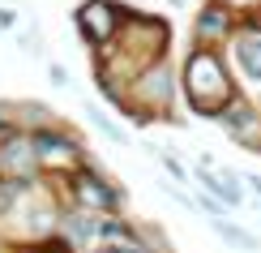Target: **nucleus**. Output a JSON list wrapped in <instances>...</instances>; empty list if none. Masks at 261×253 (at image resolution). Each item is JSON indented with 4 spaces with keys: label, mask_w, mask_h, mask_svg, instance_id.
<instances>
[{
    "label": "nucleus",
    "mask_w": 261,
    "mask_h": 253,
    "mask_svg": "<svg viewBox=\"0 0 261 253\" xmlns=\"http://www.w3.org/2000/svg\"><path fill=\"white\" fill-rule=\"evenodd\" d=\"M184 90H189V103L201 116H219L231 107V82H227L223 60L214 52H193L189 56V64H184Z\"/></svg>",
    "instance_id": "nucleus-1"
},
{
    "label": "nucleus",
    "mask_w": 261,
    "mask_h": 253,
    "mask_svg": "<svg viewBox=\"0 0 261 253\" xmlns=\"http://www.w3.org/2000/svg\"><path fill=\"white\" fill-rule=\"evenodd\" d=\"M39 168H43V163H39L35 137L9 133L5 142H0V180H9V185H30Z\"/></svg>",
    "instance_id": "nucleus-2"
},
{
    "label": "nucleus",
    "mask_w": 261,
    "mask_h": 253,
    "mask_svg": "<svg viewBox=\"0 0 261 253\" xmlns=\"http://www.w3.org/2000/svg\"><path fill=\"white\" fill-rule=\"evenodd\" d=\"M69 189H73V202H77V211L94 215V219L116 215V206H120V193H116V189L103 180L99 172H90V168H82L77 176H73V180H69Z\"/></svg>",
    "instance_id": "nucleus-3"
},
{
    "label": "nucleus",
    "mask_w": 261,
    "mask_h": 253,
    "mask_svg": "<svg viewBox=\"0 0 261 253\" xmlns=\"http://www.w3.org/2000/svg\"><path fill=\"white\" fill-rule=\"evenodd\" d=\"M116 9L107 5V0H86V5L77 9V26H82V35L86 39H94V43H107L112 39V30H116Z\"/></svg>",
    "instance_id": "nucleus-4"
},
{
    "label": "nucleus",
    "mask_w": 261,
    "mask_h": 253,
    "mask_svg": "<svg viewBox=\"0 0 261 253\" xmlns=\"http://www.w3.org/2000/svg\"><path fill=\"white\" fill-rule=\"evenodd\" d=\"M133 95L150 107V112L167 107V103H171V78H167V69H163V64H150V69L141 73V82L133 86Z\"/></svg>",
    "instance_id": "nucleus-5"
},
{
    "label": "nucleus",
    "mask_w": 261,
    "mask_h": 253,
    "mask_svg": "<svg viewBox=\"0 0 261 253\" xmlns=\"http://www.w3.org/2000/svg\"><path fill=\"white\" fill-rule=\"evenodd\" d=\"M35 150H39V163H64V159H73V150H77V146H73L69 137L43 129V133H35Z\"/></svg>",
    "instance_id": "nucleus-6"
},
{
    "label": "nucleus",
    "mask_w": 261,
    "mask_h": 253,
    "mask_svg": "<svg viewBox=\"0 0 261 253\" xmlns=\"http://www.w3.org/2000/svg\"><path fill=\"white\" fill-rule=\"evenodd\" d=\"M227 30H231V13L223 5H205L201 17H197V39H219Z\"/></svg>",
    "instance_id": "nucleus-7"
},
{
    "label": "nucleus",
    "mask_w": 261,
    "mask_h": 253,
    "mask_svg": "<svg viewBox=\"0 0 261 253\" xmlns=\"http://www.w3.org/2000/svg\"><path fill=\"white\" fill-rule=\"evenodd\" d=\"M197 185H205V189H210L214 197H219V202H227V206H240V189H236L231 180H223V176H214V172H197Z\"/></svg>",
    "instance_id": "nucleus-8"
},
{
    "label": "nucleus",
    "mask_w": 261,
    "mask_h": 253,
    "mask_svg": "<svg viewBox=\"0 0 261 253\" xmlns=\"http://www.w3.org/2000/svg\"><path fill=\"white\" fill-rule=\"evenodd\" d=\"M214 232H219L223 240H231V245H240V249H248V253L257 249V236H248L244 227H236V223H227V219H214Z\"/></svg>",
    "instance_id": "nucleus-9"
},
{
    "label": "nucleus",
    "mask_w": 261,
    "mask_h": 253,
    "mask_svg": "<svg viewBox=\"0 0 261 253\" xmlns=\"http://www.w3.org/2000/svg\"><path fill=\"white\" fill-rule=\"evenodd\" d=\"M236 56H240V64H244L248 78H261V43H257V39H244Z\"/></svg>",
    "instance_id": "nucleus-10"
},
{
    "label": "nucleus",
    "mask_w": 261,
    "mask_h": 253,
    "mask_svg": "<svg viewBox=\"0 0 261 253\" xmlns=\"http://www.w3.org/2000/svg\"><path fill=\"white\" fill-rule=\"evenodd\" d=\"M248 185H253V189L261 193V176H248Z\"/></svg>",
    "instance_id": "nucleus-11"
},
{
    "label": "nucleus",
    "mask_w": 261,
    "mask_h": 253,
    "mask_svg": "<svg viewBox=\"0 0 261 253\" xmlns=\"http://www.w3.org/2000/svg\"><path fill=\"white\" fill-rule=\"evenodd\" d=\"M94 253H120V249H94Z\"/></svg>",
    "instance_id": "nucleus-12"
},
{
    "label": "nucleus",
    "mask_w": 261,
    "mask_h": 253,
    "mask_svg": "<svg viewBox=\"0 0 261 253\" xmlns=\"http://www.w3.org/2000/svg\"><path fill=\"white\" fill-rule=\"evenodd\" d=\"M0 129H5V112H0Z\"/></svg>",
    "instance_id": "nucleus-13"
}]
</instances>
